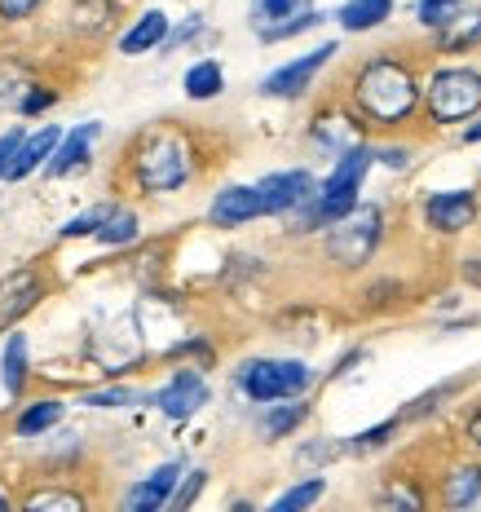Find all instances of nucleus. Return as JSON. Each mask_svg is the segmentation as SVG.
<instances>
[{
  "label": "nucleus",
  "instance_id": "1",
  "mask_svg": "<svg viewBox=\"0 0 481 512\" xmlns=\"http://www.w3.org/2000/svg\"><path fill=\"white\" fill-rule=\"evenodd\" d=\"M424 89L415 80V71L402 58H371L358 67L354 76V106L362 120L393 128L402 120H411V111L420 106Z\"/></svg>",
  "mask_w": 481,
  "mask_h": 512
},
{
  "label": "nucleus",
  "instance_id": "2",
  "mask_svg": "<svg viewBox=\"0 0 481 512\" xmlns=\"http://www.w3.org/2000/svg\"><path fill=\"white\" fill-rule=\"evenodd\" d=\"M371 164H376V151L371 146H349L345 155L336 159V168H331V177L318 186V195L309 199L305 208H296V234H309V230H327L331 221H340L345 212L358 208V190L362 181H367Z\"/></svg>",
  "mask_w": 481,
  "mask_h": 512
},
{
  "label": "nucleus",
  "instance_id": "3",
  "mask_svg": "<svg viewBox=\"0 0 481 512\" xmlns=\"http://www.w3.org/2000/svg\"><path fill=\"white\" fill-rule=\"evenodd\" d=\"M133 173L146 195L181 190L195 177V146H190V137L181 133V128H155V133H146L142 142H137Z\"/></svg>",
  "mask_w": 481,
  "mask_h": 512
},
{
  "label": "nucleus",
  "instance_id": "4",
  "mask_svg": "<svg viewBox=\"0 0 481 512\" xmlns=\"http://www.w3.org/2000/svg\"><path fill=\"white\" fill-rule=\"evenodd\" d=\"M384 234V217L376 204H358L354 212H345L340 221L327 226V261L340 270H362L376 256Z\"/></svg>",
  "mask_w": 481,
  "mask_h": 512
},
{
  "label": "nucleus",
  "instance_id": "5",
  "mask_svg": "<svg viewBox=\"0 0 481 512\" xmlns=\"http://www.w3.org/2000/svg\"><path fill=\"white\" fill-rule=\"evenodd\" d=\"M424 106L433 124H464L481 111V71L473 67H442L424 84Z\"/></svg>",
  "mask_w": 481,
  "mask_h": 512
},
{
  "label": "nucleus",
  "instance_id": "6",
  "mask_svg": "<svg viewBox=\"0 0 481 512\" xmlns=\"http://www.w3.org/2000/svg\"><path fill=\"white\" fill-rule=\"evenodd\" d=\"M239 389L248 393L252 402H261V407L301 398L309 389V367L296 358H252L239 367Z\"/></svg>",
  "mask_w": 481,
  "mask_h": 512
},
{
  "label": "nucleus",
  "instance_id": "7",
  "mask_svg": "<svg viewBox=\"0 0 481 512\" xmlns=\"http://www.w3.org/2000/svg\"><path fill=\"white\" fill-rule=\"evenodd\" d=\"M261 190V204H265V217H292L296 208H305L309 199L318 195V181L305 173V168H287V173H270L256 181Z\"/></svg>",
  "mask_w": 481,
  "mask_h": 512
},
{
  "label": "nucleus",
  "instance_id": "8",
  "mask_svg": "<svg viewBox=\"0 0 481 512\" xmlns=\"http://www.w3.org/2000/svg\"><path fill=\"white\" fill-rule=\"evenodd\" d=\"M336 53H340L336 40H327V45L309 49L305 58L287 62V67H279L274 76H265V80H261V93H265V98H301V93H309V84H314V76L327 67L331 58H336Z\"/></svg>",
  "mask_w": 481,
  "mask_h": 512
},
{
  "label": "nucleus",
  "instance_id": "9",
  "mask_svg": "<svg viewBox=\"0 0 481 512\" xmlns=\"http://www.w3.org/2000/svg\"><path fill=\"white\" fill-rule=\"evenodd\" d=\"M40 296H45V279H40V270L23 265V270L5 274V279H0V332H9L18 318H27L31 309L40 305Z\"/></svg>",
  "mask_w": 481,
  "mask_h": 512
},
{
  "label": "nucleus",
  "instance_id": "10",
  "mask_svg": "<svg viewBox=\"0 0 481 512\" xmlns=\"http://www.w3.org/2000/svg\"><path fill=\"white\" fill-rule=\"evenodd\" d=\"M424 221L437 234H459L477 221V190H437L424 199Z\"/></svg>",
  "mask_w": 481,
  "mask_h": 512
},
{
  "label": "nucleus",
  "instance_id": "11",
  "mask_svg": "<svg viewBox=\"0 0 481 512\" xmlns=\"http://www.w3.org/2000/svg\"><path fill=\"white\" fill-rule=\"evenodd\" d=\"M155 407L168 415V420H190L199 407H208V380L199 371H177L164 389L155 393Z\"/></svg>",
  "mask_w": 481,
  "mask_h": 512
},
{
  "label": "nucleus",
  "instance_id": "12",
  "mask_svg": "<svg viewBox=\"0 0 481 512\" xmlns=\"http://www.w3.org/2000/svg\"><path fill=\"white\" fill-rule=\"evenodd\" d=\"M265 217V204H261V190L256 186H226L208 208V221L217 230H234V226H248V221Z\"/></svg>",
  "mask_w": 481,
  "mask_h": 512
},
{
  "label": "nucleus",
  "instance_id": "13",
  "mask_svg": "<svg viewBox=\"0 0 481 512\" xmlns=\"http://www.w3.org/2000/svg\"><path fill=\"white\" fill-rule=\"evenodd\" d=\"M177 482H181V464H159L151 477H142L133 490H128V512H155L164 504H173L177 495Z\"/></svg>",
  "mask_w": 481,
  "mask_h": 512
},
{
  "label": "nucleus",
  "instance_id": "14",
  "mask_svg": "<svg viewBox=\"0 0 481 512\" xmlns=\"http://www.w3.org/2000/svg\"><path fill=\"white\" fill-rule=\"evenodd\" d=\"M168 31H173V27H168L164 9H146V14L120 36V53H124V58H142V53H151V49H164Z\"/></svg>",
  "mask_w": 481,
  "mask_h": 512
},
{
  "label": "nucleus",
  "instance_id": "15",
  "mask_svg": "<svg viewBox=\"0 0 481 512\" xmlns=\"http://www.w3.org/2000/svg\"><path fill=\"white\" fill-rule=\"evenodd\" d=\"M309 9H314V0H252V14H248V18H252V31H256V36L270 45L274 31L287 27L292 18L309 14Z\"/></svg>",
  "mask_w": 481,
  "mask_h": 512
},
{
  "label": "nucleus",
  "instance_id": "16",
  "mask_svg": "<svg viewBox=\"0 0 481 512\" xmlns=\"http://www.w3.org/2000/svg\"><path fill=\"white\" fill-rule=\"evenodd\" d=\"M389 18H393V0H345V5L336 9V23L345 31H354V36L384 27Z\"/></svg>",
  "mask_w": 481,
  "mask_h": 512
},
{
  "label": "nucleus",
  "instance_id": "17",
  "mask_svg": "<svg viewBox=\"0 0 481 512\" xmlns=\"http://www.w3.org/2000/svg\"><path fill=\"white\" fill-rule=\"evenodd\" d=\"M58 142H62V133L58 128H40V133H31L23 137V146H18V159H14V168H9V181H23L31 168H40L45 159H53V151H58Z\"/></svg>",
  "mask_w": 481,
  "mask_h": 512
},
{
  "label": "nucleus",
  "instance_id": "18",
  "mask_svg": "<svg viewBox=\"0 0 481 512\" xmlns=\"http://www.w3.org/2000/svg\"><path fill=\"white\" fill-rule=\"evenodd\" d=\"M481 499V464H459L442 477V504L446 508H473Z\"/></svg>",
  "mask_w": 481,
  "mask_h": 512
},
{
  "label": "nucleus",
  "instance_id": "19",
  "mask_svg": "<svg viewBox=\"0 0 481 512\" xmlns=\"http://www.w3.org/2000/svg\"><path fill=\"white\" fill-rule=\"evenodd\" d=\"M93 137H98V124H80L71 137H62L58 151H53V159H49V173L62 177V173H71V168H84V164H89Z\"/></svg>",
  "mask_w": 481,
  "mask_h": 512
},
{
  "label": "nucleus",
  "instance_id": "20",
  "mask_svg": "<svg viewBox=\"0 0 481 512\" xmlns=\"http://www.w3.org/2000/svg\"><path fill=\"white\" fill-rule=\"evenodd\" d=\"M181 89H186L190 102H212L221 89H226V71H221L217 58H203L195 67L186 71V80H181Z\"/></svg>",
  "mask_w": 481,
  "mask_h": 512
},
{
  "label": "nucleus",
  "instance_id": "21",
  "mask_svg": "<svg viewBox=\"0 0 481 512\" xmlns=\"http://www.w3.org/2000/svg\"><path fill=\"white\" fill-rule=\"evenodd\" d=\"M0 384H5L9 398H23L27 384V336H9L5 354H0Z\"/></svg>",
  "mask_w": 481,
  "mask_h": 512
},
{
  "label": "nucleus",
  "instance_id": "22",
  "mask_svg": "<svg viewBox=\"0 0 481 512\" xmlns=\"http://www.w3.org/2000/svg\"><path fill=\"white\" fill-rule=\"evenodd\" d=\"M481 40V9H464L459 18H451L442 31H437V45L446 53H459V49H473Z\"/></svg>",
  "mask_w": 481,
  "mask_h": 512
},
{
  "label": "nucleus",
  "instance_id": "23",
  "mask_svg": "<svg viewBox=\"0 0 481 512\" xmlns=\"http://www.w3.org/2000/svg\"><path fill=\"white\" fill-rule=\"evenodd\" d=\"M62 420V402L58 398H45V402H31V407L18 415V424H14V433L18 437H36V433H45L53 429V424Z\"/></svg>",
  "mask_w": 481,
  "mask_h": 512
},
{
  "label": "nucleus",
  "instance_id": "24",
  "mask_svg": "<svg viewBox=\"0 0 481 512\" xmlns=\"http://www.w3.org/2000/svg\"><path fill=\"white\" fill-rule=\"evenodd\" d=\"M305 415H309V407H305L301 398H287V407H270V411H265V420H261V433L270 437V442H279V437H287V433H292L296 424L305 420Z\"/></svg>",
  "mask_w": 481,
  "mask_h": 512
},
{
  "label": "nucleus",
  "instance_id": "25",
  "mask_svg": "<svg viewBox=\"0 0 481 512\" xmlns=\"http://www.w3.org/2000/svg\"><path fill=\"white\" fill-rule=\"evenodd\" d=\"M133 239H137V217L128 208H115L111 217L102 221V230H98L102 248H124V243H133Z\"/></svg>",
  "mask_w": 481,
  "mask_h": 512
},
{
  "label": "nucleus",
  "instance_id": "26",
  "mask_svg": "<svg viewBox=\"0 0 481 512\" xmlns=\"http://www.w3.org/2000/svg\"><path fill=\"white\" fill-rule=\"evenodd\" d=\"M323 495H327V482H323V477H309V482L283 490V495L274 499L270 508H274V512H301V508H309V504H318Z\"/></svg>",
  "mask_w": 481,
  "mask_h": 512
},
{
  "label": "nucleus",
  "instance_id": "27",
  "mask_svg": "<svg viewBox=\"0 0 481 512\" xmlns=\"http://www.w3.org/2000/svg\"><path fill=\"white\" fill-rule=\"evenodd\" d=\"M459 14H464V0H420V5H415V18L429 31H442Z\"/></svg>",
  "mask_w": 481,
  "mask_h": 512
},
{
  "label": "nucleus",
  "instance_id": "28",
  "mask_svg": "<svg viewBox=\"0 0 481 512\" xmlns=\"http://www.w3.org/2000/svg\"><path fill=\"white\" fill-rule=\"evenodd\" d=\"M27 512H80L84 499L71 495V490H36V495H27Z\"/></svg>",
  "mask_w": 481,
  "mask_h": 512
},
{
  "label": "nucleus",
  "instance_id": "29",
  "mask_svg": "<svg viewBox=\"0 0 481 512\" xmlns=\"http://www.w3.org/2000/svg\"><path fill=\"white\" fill-rule=\"evenodd\" d=\"M115 212V204H98V208H89L84 217H71L67 226H62V239H84V234H98L102 230V221Z\"/></svg>",
  "mask_w": 481,
  "mask_h": 512
},
{
  "label": "nucleus",
  "instance_id": "30",
  "mask_svg": "<svg viewBox=\"0 0 481 512\" xmlns=\"http://www.w3.org/2000/svg\"><path fill=\"white\" fill-rule=\"evenodd\" d=\"M84 407H98V411H106V407H137L142 402V393H133V389H102V393H84Z\"/></svg>",
  "mask_w": 481,
  "mask_h": 512
},
{
  "label": "nucleus",
  "instance_id": "31",
  "mask_svg": "<svg viewBox=\"0 0 481 512\" xmlns=\"http://www.w3.org/2000/svg\"><path fill=\"white\" fill-rule=\"evenodd\" d=\"M393 429H398V420H384L376 424V429H367V433H358V437H349V451H376V446H384V437H393Z\"/></svg>",
  "mask_w": 481,
  "mask_h": 512
},
{
  "label": "nucleus",
  "instance_id": "32",
  "mask_svg": "<svg viewBox=\"0 0 481 512\" xmlns=\"http://www.w3.org/2000/svg\"><path fill=\"white\" fill-rule=\"evenodd\" d=\"M23 128H9L5 137H0V177H9V168H14V159H18V146H23Z\"/></svg>",
  "mask_w": 481,
  "mask_h": 512
},
{
  "label": "nucleus",
  "instance_id": "33",
  "mask_svg": "<svg viewBox=\"0 0 481 512\" xmlns=\"http://www.w3.org/2000/svg\"><path fill=\"white\" fill-rule=\"evenodd\" d=\"M340 455V446L336 442H323V437H318L314 446H305L301 455H296V464H331Z\"/></svg>",
  "mask_w": 481,
  "mask_h": 512
},
{
  "label": "nucleus",
  "instance_id": "34",
  "mask_svg": "<svg viewBox=\"0 0 481 512\" xmlns=\"http://www.w3.org/2000/svg\"><path fill=\"white\" fill-rule=\"evenodd\" d=\"M203 31V14H190L186 23H181L177 31H168V40H164V49H177V45H186V40H195Z\"/></svg>",
  "mask_w": 481,
  "mask_h": 512
},
{
  "label": "nucleus",
  "instance_id": "35",
  "mask_svg": "<svg viewBox=\"0 0 481 512\" xmlns=\"http://www.w3.org/2000/svg\"><path fill=\"white\" fill-rule=\"evenodd\" d=\"M36 9H40V0H0V18H5V23H23Z\"/></svg>",
  "mask_w": 481,
  "mask_h": 512
},
{
  "label": "nucleus",
  "instance_id": "36",
  "mask_svg": "<svg viewBox=\"0 0 481 512\" xmlns=\"http://www.w3.org/2000/svg\"><path fill=\"white\" fill-rule=\"evenodd\" d=\"M203 482H208V473H190L186 490H177V495H173V508H190V504H195L199 490H203Z\"/></svg>",
  "mask_w": 481,
  "mask_h": 512
},
{
  "label": "nucleus",
  "instance_id": "37",
  "mask_svg": "<svg viewBox=\"0 0 481 512\" xmlns=\"http://www.w3.org/2000/svg\"><path fill=\"white\" fill-rule=\"evenodd\" d=\"M376 159L384 168H398V173H402V168L411 164V151H406V146H398V151H376Z\"/></svg>",
  "mask_w": 481,
  "mask_h": 512
},
{
  "label": "nucleus",
  "instance_id": "38",
  "mask_svg": "<svg viewBox=\"0 0 481 512\" xmlns=\"http://www.w3.org/2000/svg\"><path fill=\"white\" fill-rule=\"evenodd\" d=\"M468 442H473L477 451H481V411L473 415V420H468Z\"/></svg>",
  "mask_w": 481,
  "mask_h": 512
},
{
  "label": "nucleus",
  "instance_id": "39",
  "mask_svg": "<svg viewBox=\"0 0 481 512\" xmlns=\"http://www.w3.org/2000/svg\"><path fill=\"white\" fill-rule=\"evenodd\" d=\"M464 279L481 287V261H464Z\"/></svg>",
  "mask_w": 481,
  "mask_h": 512
},
{
  "label": "nucleus",
  "instance_id": "40",
  "mask_svg": "<svg viewBox=\"0 0 481 512\" xmlns=\"http://www.w3.org/2000/svg\"><path fill=\"white\" fill-rule=\"evenodd\" d=\"M0 512H9V499L5 495H0Z\"/></svg>",
  "mask_w": 481,
  "mask_h": 512
}]
</instances>
